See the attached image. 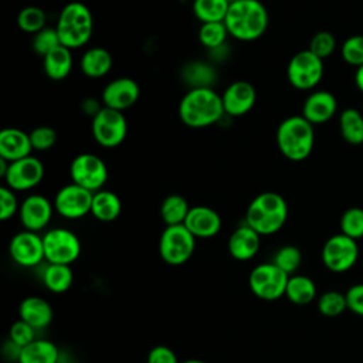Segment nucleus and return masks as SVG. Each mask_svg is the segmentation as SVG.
<instances>
[{
  "instance_id": "nucleus-21",
  "label": "nucleus",
  "mask_w": 363,
  "mask_h": 363,
  "mask_svg": "<svg viewBox=\"0 0 363 363\" xmlns=\"http://www.w3.org/2000/svg\"><path fill=\"white\" fill-rule=\"evenodd\" d=\"M227 247L234 259L248 261L257 255L261 247V235L250 225L244 224L231 233Z\"/></svg>"
},
{
  "instance_id": "nucleus-30",
  "label": "nucleus",
  "mask_w": 363,
  "mask_h": 363,
  "mask_svg": "<svg viewBox=\"0 0 363 363\" xmlns=\"http://www.w3.org/2000/svg\"><path fill=\"white\" fill-rule=\"evenodd\" d=\"M216 71L203 61H191L182 69V78L191 88H213Z\"/></svg>"
},
{
  "instance_id": "nucleus-46",
  "label": "nucleus",
  "mask_w": 363,
  "mask_h": 363,
  "mask_svg": "<svg viewBox=\"0 0 363 363\" xmlns=\"http://www.w3.org/2000/svg\"><path fill=\"white\" fill-rule=\"evenodd\" d=\"M146 363H180V362L177 360L176 353L170 347L164 345H159L149 350Z\"/></svg>"
},
{
  "instance_id": "nucleus-27",
  "label": "nucleus",
  "mask_w": 363,
  "mask_h": 363,
  "mask_svg": "<svg viewBox=\"0 0 363 363\" xmlns=\"http://www.w3.org/2000/svg\"><path fill=\"white\" fill-rule=\"evenodd\" d=\"M122 211L121 199L111 190H98L94 193L91 214L104 223L113 221L119 217Z\"/></svg>"
},
{
  "instance_id": "nucleus-36",
  "label": "nucleus",
  "mask_w": 363,
  "mask_h": 363,
  "mask_svg": "<svg viewBox=\"0 0 363 363\" xmlns=\"http://www.w3.org/2000/svg\"><path fill=\"white\" fill-rule=\"evenodd\" d=\"M345 309H347L346 295L339 291H326L318 299V311L323 316L335 318L343 313Z\"/></svg>"
},
{
  "instance_id": "nucleus-34",
  "label": "nucleus",
  "mask_w": 363,
  "mask_h": 363,
  "mask_svg": "<svg viewBox=\"0 0 363 363\" xmlns=\"http://www.w3.org/2000/svg\"><path fill=\"white\" fill-rule=\"evenodd\" d=\"M228 31L224 21L216 23H201L199 30V41L201 45L208 48L210 51L217 50L225 44Z\"/></svg>"
},
{
  "instance_id": "nucleus-12",
  "label": "nucleus",
  "mask_w": 363,
  "mask_h": 363,
  "mask_svg": "<svg viewBox=\"0 0 363 363\" xmlns=\"http://www.w3.org/2000/svg\"><path fill=\"white\" fill-rule=\"evenodd\" d=\"M359 258L357 241L339 233L326 240L322 248V262L332 272L349 271Z\"/></svg>"
},
{
  "instance_id": "nucleus-3",
  "label": "nucleus",
  "mask_w": 363,
  "mask_h": 363,
  "mask_svg": "<svg viewBox=\"0 0 363 363\" xmlns=\"http://www.w3.org/2000/svg\"><path fill=\"white\" fill-rule=\"evenodd\" d=\"M288 218V204L275 191H264L255 196L247 207L245 224L261 237L278 233Z\"/></svg>"
},
{
  "instance_id": "nucleus-7",
  "label": "nucleus",
  "mask_w": 363,
  "mask_h": 363,
  "mask_svg": "<svg viewBox=\"0 0 363 363\" xmlns=\"http://www.w3.org/2000/svg\"><path fill=\"white\" fill-rule=\"evenodd\" d=\"M291 275L278 268L272 261L254 267L248 277L251 292L262 301H277L285 295Z\"/></svg>"
},
{
  "instance_id": "nucleus-26",
  "label": "nucleus",
  "mask_w": 363,
  "mask_h": 363,
  "mask_svg": "<svg viewBox=\"0 0 363 363\" xmlns=\"http://www.w3.org/2000/svg\"><path fill=\"white\" fill-rule=\"evenodd\" d=\"M60 352L54 342L47 339H35L30 345L21 347L18 363H58Z\"/></svg>"
},
{
  "instance_id": "nucleus-32",
  "label": "nucleus",
  "mask_w": 363,
  "mask_h": 363,
  "mask_svg": "<svg viewBox=\"0 0 363 363\" xmlns=\"http://www.w3.org/2000/svg\"><path fill=\"white\" fill-rule=\"evenodd\" d=\"M189 211L190 206L180 194H170L160 204V217L166 225L184 224Z\"/></svg>"
},
{
  "instance_id": "nucleus-44",
  "label": "nucleus",
  "mask_w": 363,
  "mask_h": 363,
  "mask_svg": "<svg viewBox=\"0 0 363 363\" xmlns=\"http://www.w3.org/2000/svg\"><path fill=\"white\" fill-rule=\"evenodd\" d=\"M20 204L17 201V197L14 194V190H11L7 186L0 187V220L7 221L14 214H18Z\"/></svg>"
},
{
  "instance_id": "nucleus-20",
  "label": "nucleus",
  "mask_w": 363,
  "mask_h": 363,
  "mask_svg": "<svg viewBox=\"0 0 363 363\" xmlns=\"http://www.w3.org/2000/svg\"><path fill=\"white\" fill-rule=\"evenodd\" d=\"M337 101L329 91H315L308 95L302 106V116L312 125H320L333 118Z\"/></svg>"
},
{
  "instance_id": "nucleus-13",
  "label": "nucleus",
  "mask_w": 363,
  "mask_h": 363,
  "mask_svg": "<svg viewBox=\"0 0 363 363\" xmlns=\"http://www.w3.org/2000/svg\"><path fill=\"white\" fill-rule=\"evenodd\" d=\"M94 193L75 184L69 183L62 186L54 197V210L64 218L77 220L91 213Z\"/></svg>"
},
{
  "instance_id": "nucleus-49",
  "label": "nucleus",
  "mask_w": 363,
  "mask_h": 363,
  "mask_svg": "<svg viewBox=\"0 0 363 363\" xmlns=\"http://www.w3.org/2000/svg\"><path fill=\"white\" fill-rule=\"evenodd\" d=\"M180 363H206V362L199 360V359H189V360H184V362H180Z\"/></svg>"
},
{
  "instance_id": "nucleus-33",
  "label": "nucleus",
  "mask_w": 363,
  "mask_h": 363,
  "mask_svg": "<svg viewBox=\"0 0 363 363\" xmlns=\"http://www.w3.org/2000/svg\"><path fill=\"white\" fill-rule=\"evenodd\" d=\"M230 7L228 0H194L193 13L201 23L224 21Z\"/></svg>"
},
{
  "instance_id": "nucleus-42",
  "label": "nucleus",
  "mask_w": 363,
  "mask_h": 363,
  "mask_svg": "<svg viewBox=\"0 0 363 363\" xmlns=\"http://www.w3.org/2000/svg\"><path fill=\"white\" fill-rule=\"evenodd\" d=\"M9 340L17 345L18 347H24L35 340V329L26 323L24 320H16L9 330Z\"/></svg>"
},
{
  "instance_id": "nucleus-1",
  "label": "nucleus",
  "mask_w": 363,
  "mask_h": 363,
  "mask_svg": "<svg viewBox=\"0 0 363 363\" xmlns=\"http://www.w3.org/2000/svg\"><path fill=\"white\" fill-rule=\"evenodd\" d=\"M224 115L221 95L213 88H191L179 104V116L190 128H207Z\"/></svg>"
},
{
  "instance_id": "nucleus-50",
  "label": "nucleus",
  "mask_w": 363,
  "mask_h": 363,
  "mask_svg": "<svg viewBox=\"0 0 363 363\" xmlns=\"http://www.w3.org/2000/svg\"><path fill=\"white\" fill-rule=\"evenodd\" d=\"M228 1H230V3H234V1H237V0H228Z\"/></svg>"
},
{
  "instance_id": "nucleus-39",
  "label": "nucleus",
  "mask_w": 363,
  "mask_h": 363,
  "mask_svg": "<svg viewBox=\"0 0 363 363\" xmlns=\"http://www.w3.org/2000/svg\"><path fill=\"white\" fill-rule=\"evenodd\" d=\"M340 54L346 64L356 68L363 65V34L350 35L346 38L342 44Z\"/></svg>"
},
{
  "instance_id": "nucleus-25",
  "label": "nucleus",
  "mask_w": 363,
  "mask_h": 363,
  "mask_svg": "<svg viewBox=\"0 0 363 363\" xmlns=\"http://www.w3.org/2000/svg\"><path fill=\"white\" fill-rule=\"evenodd\" d=\"M81 71L88 78H102L112 68V55L106 48L92 47L81 57Z\"/></svg>"
},
{
  "instance_id": "nucleus-10",
  "label": "nucleus",
  "mask_w": 363,
  "mask_h": 363,
  "mask_svg": "<svg viewBox=\"0 0 363 363\" xmlns=\"http://www.w3.org/2000/svg\"><path fill=\"white\" fill-rule=\"evenodd\" d=\"M92 136L102 147L119 146L128 133V123L123 112L102 106V109L92 118Z\"/></svg>"
},
{
  "instance_id": "nucleus-23",
  "label": "nucleus",
  "mask_w": 363,
  "mask_h": 363,
  "mask_svg": "<svg viewBox=\"0 0 363 363\" xmlns=\"http://www.w3.org/2000/svg\"><path fill=\"white\" fill-rule=\"evenodd\" d=\"M52 316L54 312L50 302L41 296H27L18 305V319L35 330L47 328L52 322Z\"/></svg>"
},
{
  "instance_id": "nucleus-48",
  "label": "nucleus",
  "mask_w": 363,
  "mask_h": 363,
  "mask_svg": "<svg viewBox=\"0 0 363 363\" xmlns=\"http://www.w3.org/2000/svg\"><path fill=\"white\" fill-rule=\"evenodd\" d=\"M354 84L356 86L363 92V65L356 68V74H354Z\"/></svg>"
},
{
  "instance_id": "nucleus-28",
  "label": "nucleus",
  "mask_w": 363,
  "mask_h": 363,
  "mask_svg": "<svg viewBox=\"0 0 363 363\" xmlns=\"http://www.w3.org/2000/svg\"><path fill=\"white\" fill-rule=\"evenodd\" d=\"M74 274L69 265L48 264L43 272V284L54 294H62L72 285Z\"/></svg>"
},
{
  "instance_id": "nucleus-16",
  "label": "nucleus",
  "mask_w": 363,
  "mask_h": 363,
  "mask_svg": "<svg viewBox=\"0 0 363 363\" xmlns=\"http://www.w3.org/2000/svg\"><path fill=\"white\" fill-rule=\"evenodd\" d=\"M54 204L41 194H30L20 204L18 217L24 230L38 233L45 228L52 217Z\"/></svg>"
},
{
  "instance_id": "nucleus-15",
  "label": "nucleus",
  "mask_w": 363,
  "mask_h": 363,
  "mask_svg": "<svg viewBox=\"0 0 363 363\" xmlns=\"http://www.w3.org/2000/svg\"><path fill=\"white\" fill-rule=\"evenodd\" d=\"M44 177V164L34 156H27L9 163L4 174L6 186L14 191H26L35 187Z\"/></svg>"
},
{
  "instance_id": "nucleus-4",
  "label": "nucleus",
  "mask_w": 363,
  "mask_h": 363,
  "mask_svg": "<svg viewBox=\"0 0 363 363\" xmlns=\"http://www.w3.org/2000/svg\"><path fill=\"white\" fill-rule=\"evenodd\" d=\"M313 125L302 115L285 118L277 129V145L279 152L292 162L306 159L313 149Z\"/></svg>"
},
{
  "instance_id": "nucleus-38",
  "label": "nucleus",
  "mask_w": 363,
  "mask_h": 363,
  "mask_svg": "<svg viewBox=\"0 0 363 363\" xmlns=\"http://www.w3.org/2000/svg\"><path fill=\"white\" fill-rule=\"evenodd\" d=\"M272 262L288 275H292L301 267L302 254L295 245H284L275 252Z\"/></svg>"
},
{
  "instance_id": "nucleus-17",
  "label": "nucleus",
  "mask_w": 363,
  "mask_h": 363,
  "mask_svg": "<svg viewBox=\"0 0 363 363\" xmlns=\"http://www.w3.org/2000/svg\"><path fill=\"white\" fill-rule=\"evenodd\" d=\"M140 89L135 79L121 77L108 82L102 91V104L106 108L123 112L139 99Z\"/></svg>"
},
{
  "instance_id": "nucleus-19",
  "label": "nucleus",
  "mask_w": 363,
  "mask_h": 363,
  "mask_svg": "<svg viewBox=\"0 0 363 363\" xmlns=\"http://www.w3.org/2000/svg\"><path fill=\"white\" fill-rule=\"evenodd\" d=\"M184 225L196 238H211L221 230V217L211 207L194 206L190 207Z\"/></svg>"
},
{
  "instance_id": "nucleus-22",
  "label": "nucleus",
  "mask_w": 363,
  "mask_h": 363,
  "mask_svg": "<svg viewBox=\"0 0 363 363\" xmlns=\"http://www.w3.org/2000/svg\"><path fill=\"white\" fill-rule=\"evenodd\" d=\"M33 146L30 135L17 128H4L0 132V157L7 162H16L18 159L31 155Z\"/></svg>"
},
{
  "instance_id": "nucleus-35",
  "label": "nucleus",
  "mask_w": 363,
  "mask_h": 363,
  "mask_svg": "<svg viewBox=\"0 0 363 363\" xmlns=\"http://www.w3.org/2000/svg\"><path fill=\"white\" fill-rule=\"evenodd\" d=\"M45 21H47L45 11L37 6H27L21 9L17 14V26L24 33L37 34L44 27H47Z\"/></svg>"
},
{
  "instance_id": "nucleus-11",
  "label": "nucleus",
  "mask_w": 363,
  "mask_h": 363,
  "mask_svg": "<svg viewBox=\"0 0 363 363\" xmlns=\"http://www.w3.org/2000/svg\"><path fill=\"white\" fill-rule=\"evenodd\" d=\"M69 176L72 183L95 193L105 186L108 169L99 156L94 153H79L69 164Z\"/></svg>"
},
{
  "instance_id": "nucleus-24",
  "label": "nucleus",
  "mask_w": 363,
  "mask_h": 363,
  "mask_svg": "<svg viewBox=\"0 0 363 363\" xmlns=\"http://www.w3.org/2000/svg\"><path fill=\"white\" fill-rule=\"evenodd\" d=\"M43 68L48 78L61 81L67 78L72 69V54L65 45H58L43 57Z\"/></svg>"
},
{
  "instance_id": "nucleus-2",
  "label": "nucleus",
  "mask_w": 363,
  "mask_h": 363,
  "mask_svg": "<svg viewBox=\"0 0 363 363\" xmlns=\"http://www.w3.org/2000/svg\"><path fill=\"white\" fill-rule=\"evenodd\" d=\"M224 24L231 37L252 41L265 33L268 11L259 0H237L230 3Z\"/></svg>"
},
{
  "instance_id": "nucleus-45",
  "label": "nucleus",
  "mask_w": 363,
  "mask_h": 363,
  "mask_svg": "<svg viewBox=\"0 0 363 363\" xmlns=\"http://www.w3.org/2000/svg\"><path fill=\"white\" fill-rule=\"evenodd\" d=\"M347 309L353 313L363 316V284H354L346 291Z\"/></svg>"
},
{
  "instance_id": "nucleus-8",
  "label": "nucleus",
  "mask_w": 363,
  "mask_h": 363,
  "mask_svg": "<svg viewBox=\"0 0 363 363\" xmlns=\"http://www.w3.org/2000/svg\"><path fill=\"white\" fill-rule=\"evenodd\" d=\"M44 257L48 264L71 265L81 254V241L68 228L57 227L43 235Z\"/></svg>"
},
{
  "instance_id": "nucleus-41",
  "label": "nucleus",
  "mask_w": 363,
  "mask_h": 363,
  "mask_svg": "<svg viewBox=\"0 0 363 363\" xmlns=\"http://www.w3.org/2000/svg\"><path fill=\"white\" fill-rule=\"evenodd\" d=\"M336 48V38L330 31H318L309 41V51L320 60L333 54Z\"/></svg>"
},
{
  "instance_id": "nucleus-14",
  "label": "nucleus",
  "mask_w": 363,
  "mask_h": 363,
  "mask_svg": "<svg viewBox=\"0 0 363 363\" xmlns=\"http://www.w3.org/2000/svg\"><path fill=\"white\" fill-rule=\"evenodd\" d=\"M9 254L11 259L23 268L37 267L45 261L43 237L34 231L23 230L11 237Z\"/></svg>"
},
{
  "instance_id": "nucleus-18",
  "label": "nucleus",
  "mask_w": 363,
  "mask_h": 363,
  "mask_svg": "<svg viewBox=\"0 0 363 363\" xmlns=\"http://www.w3.org/2000/svg\"><path fill=\"white\" fill-rule=\"evenodd\" d=\"M257 99L255 88L248 81H234L221 94L224 113L230 116H242L248 113Z\"/></svg>"
},
{
  "instance_id": "nucleus-47",
  "label": "nucleus",
  "mask_w": 363,
  "mask_h": 363,
  "mask_svg": "<svg viewBox=\"0 0 363 363\" xmlns=\"http://www.w3.org/2000/svg\"><path fill=\"white\" fill-rule=\"evenodd\" d=\"M101 109H102V106H99L98 102L94 101V99H86V101L84 102V111H85L88 115H92V118H94Z\"/></svg>"
},
{
  "instance_id": "nucleus-29",
  "label": "nucleus",
  "mask_w": 363,
  "mask_h": 363,
  "mask_svg": "<svg viewBox=\"0 0 363 363\" xmlns=\"http://www.w3.org/2000/svg\"><path fill=\"white\" fill-rule=\"evenodd\" d=\"M285 296L295 305H308L316 296V285L306 275H291L286 284Z\"/></svg>"
},
{
  "instance_id": "nucleus-40",
  "label": "nucleus",
  "mask_w": 363,
  "mask_h": 363,
  "mask_svg": "<svg viewBox=\"0 0 363 363\" xmlns=\"http://www.w3.org/2000/svg\"><path fill=\"white\" fill-rule=\"evenodd\" d=\"M58 45H61V40L55 27H44L41 31L34 34L33 50L41 57L47 55Z\"/></svg>"
},
{
  "instance_id": "nucleus-6",
  "label": "nucleus",
  "mask_w": 363,
  "mask_h": 363,
  "mask_svg": "<svg viewBox=\"0 0 363 363\" xmlns=\"http://www.w3.org/2000/svg\"><path fill=\"white\" fill-rule=\"evenodd\" d=\"M196 248V237L184 224L166 225L159 238L160 258L173 267L187 262Z\"/></svg>"
},
{
  "instance_id": "nucleus-43",
  "label": "nucleus",
  "mask_w": 363,
  "mask_h": 363,
  "mask_svg": "<svg viewBox=\"0 0 363 363\" xmlns=\"http://www.w3.org/2000/svg\"><path fill=\"white\" fill-rule=\"evenodd\" d=\"M28 135L35 150H48L57 142V132L51 126H37Z\"/></svg>"
},
{
  "instance_id": "nucleus-37",
  "label": "nucleus",
  "mask_w": 363,
  "mask_h": 363,
  "mask_svg": "<svg viewBox=\"0 0 363 363\" xmlns=\"http://www.w3.org/2000/svg\"><path fill=\"white\" fill-rule=\"evenodd\" d=\"M340 233L356 241L363 238V208L350 207L342 214Z\"/></svg>"
},
{
  "instance_id": "nucleus-5",
  "label": "nucleus",
  "mask_w": 363,
  "mask_h": 363,
  "mask_svg": "<svg viewBox=\"0 0 363 363\" xmlns=\"http://www.w3.org/2000/svg\"><path fill=\"white\" fill-rule=\"evenodd\" d=\"M55 28L62 45L69 50L79 48L85 45L92 37V13L84 3L71 1L62 7Z\"/></svg>"
},
{
  "instance_id": "nucleus-9",
  "label": "nucleus",
  "mask_w": 363,
  "mask_h": 363,
  "mask_svg": "<svg viewBox=\"0 0 363 363\" xmlns=\"http://www.w3.org/2000/svg\"><path fill=\"white\" fill-rule=\"evenodd\" d=\"M323 61L309 50L296 52L288 62L286 77L289 84L301 91L315 88L323 77Z\"/></svg>"
},
{
  "instance_id": "nucleus-31",
  "label": "nucleus",
  "mask_w": 363,
  "mask_h": 363,
  "mask_svg": "<svg viewBox=\"0 0 363 363\" xmlns=\"http://www.w3.org/2000/svg\"><path fill=\"white\" fill-rule=\"evenodd\" d=\"M339 129L349 145L363 143V115L357 109L347 108L340 113Z\"/></svg>"
}]
</instances>
